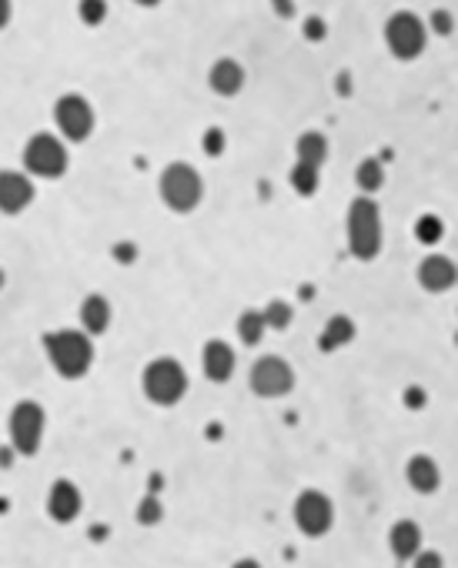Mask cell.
Returning <instances> with one entry per match:
<instances>
[{
    "label": "cell",
    "mask_w": 458,
    "mask_h": 568,
    "mask_svg": "<svg viewBox=\"0 0 458 568\" xmlns=\"http://www.w3.org/2000/svg\"><path fill=\"white\" fill-rule=\"evenodd\" d=\"M345 235H348V251L358 261H372L382 251V211L372 197H355L348 204L345 214Z\"/></svg>",
    "instance_id": "obj_1"
},
{
    "label": "cell",
    "mask_w": 458,
    "mask_h": 568,
    "mask_svg": "<svg viewBox=\"0 0 458 568\" xmlns=\"http://www.w3.org/2000/svg\"><path fill=\"white\" fill-rule=\"evenodd\" d=\"M44 348H47V358L57 368L60 378H70L77 381L91 372L94 364V345L84 332H54L44 338Z\"/></svg>",
    "instance_id": "obj_2"
},
{
    "label": "cell",
    "mask_w": 458,
    "mask_h": 568,
    "mask_svg": "<svg viewBox=\"0 0 458 568\" xmlns=\"http://www.w3.org/2000/svg\"><path fill=\"white\" fill-rule=\"evenodd\" d=\"M157 188H161V201H165L171 211H178V214H188V211H195L201 204V197H205V180L197 174L191 164H167L161 171V180H157Z\"/></svg>",
    "instance_id": "obj_3"
},
{
    "label": "cell",
    "mask_w": 458,
    "mask_h": 568,
    "mask_svg": "<svg viewBox=\"0 0 458 568\" xmlns=\"http://www.w3.org/2000/svg\"><path fill=\"white\" fill-rule=\"evenodd\" d=\"M141 385H144V395L154 404H178L188 391V372L174 358H154L144 368Z\"/></svg>",
    "instance_id": "obj_4"
},
{
    "label": "cell",
    "mask_w": 458,
    "mask_h": 568,
    "mask_svg": "<svg viewBox=\"0 0 458 568\" xmlns=\"http://www.w3.org/2000/svg\"><path fill=\"white\" fill-rule=\"evenodd\" d=\"M7 431H11V444L17 455L34 458L44 442V408L37 402H17Z\"/></svg>",
    "instance_id": "obj_5"
},
{
    "label": "cell",
    "mask_w": 458,
    "mask_h": 568,
    "mask_svg": "<svg viewBox=\"0 0 458 568\" xmlns=\"http://www.w3.org/2000/svg\"><path fill=\"white\" fill-rule=\"evenodd\" d=\"M385 44L398 60H415L425 51V24L412 11H398L385 24Z\"/></svg>",
    "instance_id": "obj_6"
},
{
    "label": "cell",
    "mask_w": 458,
    "mask_h": 568,
    "mask_svg": "<svg viewBox=\"0 0 458 568\" xmlns=\"http://www.w3.org/2000/svg\"><path fill=\"white\" fill-rule=\"evenodd\" d=\"M292 515H294V525L301 528L308 539H321V535H328L334 525V505L318 488L301 492V495L294 499Z\"/></svg>",
    "instance_id": "obj_7"
},
{
    "label": "cell",
    "mask_w": 458,
    "mask_h": 568,
    "mask_svg": "<svg viewBox=\"0 0 458 568\" xmlns=\"http://www.w3.org/2000/svg\"><path fill=\"white\" fill-rule=\"evenodd\" d=\"M24 167L37 178H60L68 171V148L54 134H34L24 144Z\"/></svg>",
    "instance_id": "obj_8"
},
{
    "label": "cell",
    "mask_w": 458,
    "mask_h": 568,
    "mask_svg": "<svg viewBox=\"0 0 458 568\" xmlns=\"http://www.w3.org/2000/svg\"><path fill=\"white\" fill-rule=\"evenodd\" d=\"M292 388H294V372L285 358L268 355V358L254 361V368H251V391H254L258 398H281V395H288Z\"/></svg>",
    "instance_id": "obj_9"
},
{
    "label": "cell",
    "mask_w": 458,
    "mask_h": 568,
    "mask_svg": "<svg viewBox=\"0 0 458 568\" xmlns=\"http://www.w3.org/2000/svg\"><path fill=\"white\" fill-rule=\"evenodd\" d=\"M54 121L64 138L81 144V140H87L91 131H94V108H91L81 94H64V98L54 104Z\"/></svg>",
    "instance_id": "obj_10"
},
{
    "label": "cell",
    "mask_w": 458,
    "mask_h": 568,
    "mask_svg": "<svg viewBox=\"0 0 458 568\" xmlns=\"http://www.w3.org/2000/svg\"><path fill=\"white\" fill-rule=\"evenodd\" d=\"M34 201V180L20 171H0V211L20 214Z\"/></svg>",
    "instance_id": "obj_11"
},
{
    "label": "cell",
    "mask_w": 458,
    "mask_h": 568,
    "mask_svg": "<svg viewBox=\"0 0 458 568\" xmlns=\"http://www.w3.org/2000/svg\"><path fill=\"white\" fill-rule=\"evenodd\" d=\"M81 508H84L81 488L74 485V482L60 478V482L51 485V495H47V515H51L54 522L68 525V522H74V518L81 515Z\"/></svg>",
    "instance_id": "obj_12"
},
{
    "label": "cell",
    "mask_w": 458,
    "mask_h": 568,
    "mask_svg": "<svg viewBox=\"0 0 458 568\" xmlns=\"http://www.w3.org/2000/svg\"><path fill=\"white\" fill-rule=\"evenodd\" d=\"M418 284L425 292H448L455 284V261H448L442 254H431L425 261L418 264Z\"/></svg>",
    "instance_id": "obj_13"
},
{
    "label": "cell",
    "mask_w": 458,
    "mask_h": 568,
    "mask_svg": "<svg viewBox=\"0 0 458 568\" xmlns=\"http://www.w3.org/2000/svg\"><path fill=\"white\" fill-rule=\"evenodd\" d=\"M208 84L214 94H221V98H235L237 91L245 87V68L237 64L235 57H221V60H214L208 70Z\"/></svg>",
    "instance_id": "obj_14"
},
{
    "label": "cell",
    "mask_w": 458,
    "mask_h": 568,
    "mask_svg": "<svg viewBox=\"0 0 458 568\" xmlns=\"http://www.w3.org/2000/svg\"><path fill=\"white\" fill-rule=\"evenodd\" d=\"M201 368H205L211 381L224 385L231 378V372H235V348L228 341H208L205 351H201Z\"/></svg>",
    "instance_id": "obj_15"
},
{
    "label": "cell",
    "mask_w": 458,
    "mask_h": 568,
    "mask_svg": "<svg viewBox=\"0 0 458 568\" xmlns=\"http://www.w3.org/2000/svg\"><path fill=\"white\" fill-rule=\"evenodd\" d=\"M389 545L398 562H412L422 552V528L415 522H395L389 532Z\"/></svg>",
    "instance_id": "obj_16"
},
{
    "label": "cell",
    "mask_w": 458,
    "mask_h": 568,
    "mask_svg": "<svg viewBox=\"0 0 458 568\" xmlns=\"http://www.w3.org/2000/svg\"><path fill=\"white\" fill-rule=\"evenodd\" d=\"M81 324L84 334H104L111 328V301L104 294H87L81 305Z\"/></svg>",
    "instance_id": "obj_17"
},
{
    "label": "cell",
    "mask_w": 458,
    "mask_h": 568,
    "mask_svg": "<svg viewBox=\"0 0 458 568\" xmlns=\"http://www.w3.org/2000/svg\"><path fill=\"white\" fill-rule=\"evenodd\" d=\"M405 475H408V485L415 488V492H422V495H431V492L438 488V482H442V471H438V465H435L429 455L412 458Z\"/></svg>",
    "instance_id": "obj_18"
},
{
    "label": "cell",
    "mask_w": 458,
    "mask_h": 568,
    "mask_svg": "<svg viewBox=\"0 0 458 568\" xmlns=\"http://www.w3.org/2000/svg\"><path fill=\"white\" fill-rule=\"evenodd\" d=\"M294 154H298L301 164H311L321 171V164L328 161V138L318 134V131H305V134L298 138V144H294Z\"/></svg>",
    "instance_id": "obj_19"
},
{
    "label": "cell",
    "mask_w": 458,
    "mask_h": 568,
    "mask_svg": "<svg viewBox=\"0 0 458 568\" xmlns=\"http://www.w3.org/2000/svg\"><path fill=\"white\" fill-rule=\"evenodd\" d=\"M351 338H355V324H351V318H345V315H334V318L325 324L321 348H325V351H334V348L348 345Z\"/></svg>",
    "instance_id": "obj_20"
},
{
    "label": "cell",
    "mask_w": 458,
    "mask_h": 568,
    "mask_svg": "<svg viewBox=\"0 0 458 568\" xmlns=\"http://www.w3.org/2000/svg\"><path fill=\"white\" fill-rule=\"evenodd\" d=\"M288 180H292V188L298 191L301 197H308V195H315L318 191V184H321V171L318 167H311V164H298L292 167V174H288Z\"/></svg>",
    "instance_id": "obj_21"
},
{
    "label": "cell",
    "mask_w": 458,
    "mask_h": 568,
    "mask_svg": "<svg viewBox=\"0 0 458 568\" xmlns=\"http://www.w3.org/2000/svg\"><path fill=\"white\" fill-rule=\"evenodd\" d=\"M355 180H358V188L365 191V195H375L378 188L385 184V167H382V161H375V157L361 161V164H358V174H355Z\"/></svg>",
    "instance_id": "obj_22"
},
{
    "label": "cell",
    "mask_w": 458,
    "mask_h": 568,
    "mask_svg": "<svg viewBox=\"0 0 458 568\" xmlns=\"http://www.w3.org/2000/svg\"><path fill=\"white\" fill-rule=\"evenodd\" d=\"M237 338H241V345H258L264 338V321H261V311H245L241 318H237Z\"/></svg>",
    "instance_id": "obj_23"
},
{
    "label": "cell",
    "mask_w": 458,
    "mask_h": 568,
    "mask_svg": "<svg viewBox=\"0 0 458 568\" xmlns=\"http://www.w3.org/2000/svg\"><path fill=\"white\" fill-rule=\"evenodd\" d=\"M261 321H264V328L281 332V328H288V324H292V308L285 305V301H271V305L261 311Z\"/></svg>",
    "instance_id": "obj_24"
},
{
    "label": "cell",
    "mask_w": 458,
    "mask_h": 568,
    "mask_svg": "<svg viewBox=\"0 0 458 568\" xmlns=\"http://www.w3.org/2000/svg\"><path fill=\"white\" fill-rule=\"evenodd\" d=\"M77 17H81L84 24L98 28V24H104V17H108V0H81V4H77Z\"/></svg>",
    "instance_id": "obj_25"
},
{
    "label": "cell",
    "mask_w": 458,
    "mask_h": 568,
    "mask_svg": "<svg viewBox=\"0 0 458 568\" xmlns=\"http://www.w3.org/2000/svg\"><path fill=\"white\" fill-rule=\"evenodd\" d=\"M442 221L435 218V214H425V218H418V224H415V237L422 241V244H435L438 237H442Z\"/></svg>",
    "instance_id": "obj_26"
},
{
    "label": "cell",
    "mask_w": 458,
    "mask_h": 568,
    "mask_svg": "<svg viewBox=\"0 0 458 568\" xmlns=\"http://www.w3.org/2000/svg\"><path fill=\"white\" fill-rule=\"evenodd\" d=\"M138 522H141V525H154V522H161V501H157V499H144V501H141Z\"/></svg>",
    "instance_id": "obj_27"
},
{
    "label": "cell",
    "mask_w": 458,
    "mask_h": 568,
    "mask_svg": "<svg viewBox=\"0 0 458 568\" xmlns=\"http://www.w3.org/2000/svg\"><path fill=\"white\" fill-rule=\"evenodd\" d=\"M205 151L214 154V157H218V154L224 151V134L218 131V127H211V131H205Z\"/></svg>",
    "instance_id": "obj_28"
},
{
    "label": "cell",
    "mask_w": 458,
    "mask_h": 568,
    "mask_svg": "<svg viewBox=\"0 0 458 568\" xmlns=\"http://www.w3.org/2000/svg\"><path fill=\"white\" fill-rule=\"evenodd\" d=\"M412 562H415L412 568H445L442 555H438V552H418Z\"/></svg>",
    "instance_id": "obj_29"
},
{
    "label": "cell",
    "mask_w": 458,
    "mask_h": 568,
    "mask_svg": "<svg viewBox=\"0 0 458 568\" xmlns=\"http://www.w3.org/2000/svg\"><path fill=\"white\" fill-rule=\"evenodd\" d=\"M431 28L438 30V34H452L455 20H452V14H448V11H435V14H431Z\"/></svg>",
    "instance_id": "obj_30"
},
{
    "label": "cell",
    "mask_w": 458,
    "mask_h": 568,
    "mask_svg": "<svg viewBox=\"0 0 458 568\" xmlns=\"http://www.w3.org/2000/svg\"><path fill=\"white\" fill-rule=\"evenodd\" d=\"M305 37H311V41H321V37H325V24H321L318 17H308Z\"/></svg>",
    "instance_id": "obj_31"
},
{
    "label": "cell",
    "mask_w": 458,
    "mask_h": 568,
    "mask_svg": "<svg viewBox=\"0 0 458 568\" xmlns=\"http://www.w3.org/2000/svg\"><path fill=\"white\" fill-rule=\"evenodd\" d=\"M11 20V0H0V28H7Z\"/></svg>",
    "instance_id": "obj_32"
},
{
    "label": "cell",
    "mask_w": 458,
    "mask_h": 568,
    "mask_svg": "<svg viewBox=\"0 0 458 568\" xmlns=\"http://www.w3.org/2000/svg\"><path fill=\"white\" fill-rule=\"evenodd\" d=\"M235 568H261V565H258V562H254V558H241V562H237Z\"/></svg>",
    "instance_id": "obj_33"
},
{
    "label": "cell",
    "mask_w": 458,
    "mask_h": 568,
    "mask_svg": "<svg viewBox=\"0 0 458 568\" xmlns=\"http://www.w3.org/2000/svg\"><path fill=\"white\" fill-rule=\"evenodd\" d=\"M134 4H141V7H157L161 0H134Z\"/></svg>",
    "instance_id": "obj_34"
},
{
    "label": "cell",
    "mask_w": 458,
    "mask_h": 568,
    "mask_svg": "<svg viewBox=\"0 0 458 568\" xmlns=\"http://www.w3.org/2000/svg\"><path fill=\"white\" fill-rule=\"evenodd\" d=\"M0 288H4V268H0Z\"/></svg>",
    "instance_id": "obj_35"
}]
</instances>
